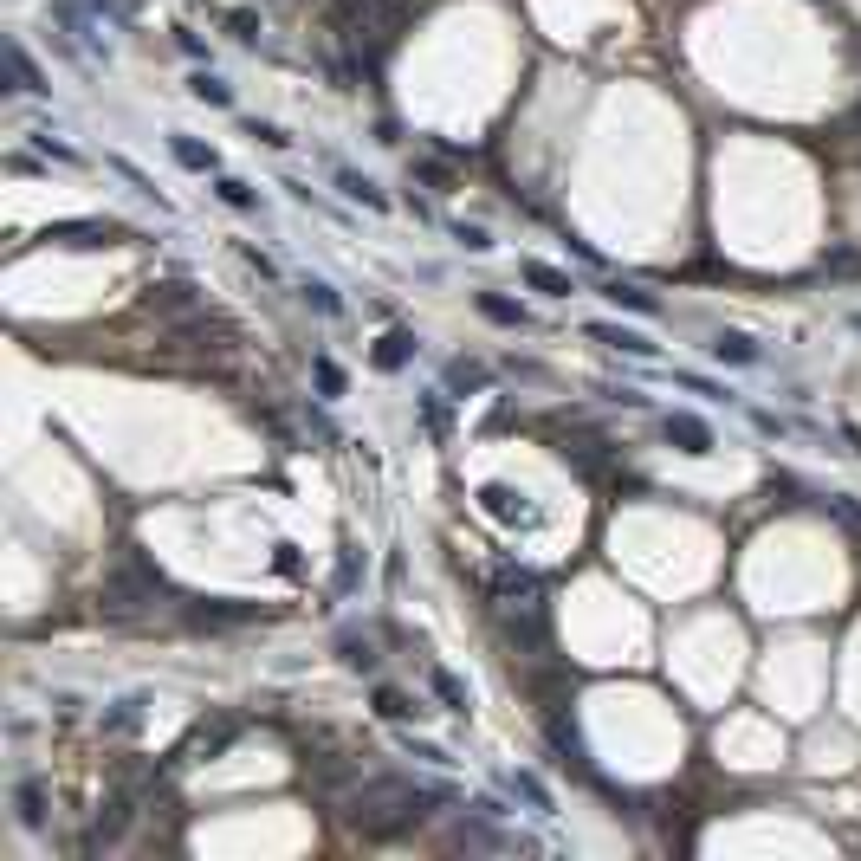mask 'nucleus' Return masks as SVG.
I'll return each instance as SVG.
<instances>
[{
  "label": "nucleus",
  "instance_id": "1",
  "mask_svg": "<svg viewBox=\"0 0 861 861\" xmlns=\"http://www.w3.org/2000/svg\"><path fill=\"white\" fill-rule=\"evenodd\" d=\"M441 797L447 790H421V784H408V777H357L350 797H344V823L369 842H389V836H402L408 823H421Z\"/></svg>",
  "mask_w": 861,
  "mask_h": 861
},
{
  "label": "nucleus",
  "instance_id": "2",
  "mask_svg": "<svg viewBox=\"0 0 861 861\" xmlns=\"http://www.w3.org/2000/svg\"><path fill=\"white\" fill-rule=\"evenodd\" d=\"M156 590H162V570L149 557L123 551L117 570L104 577V609H143V603H156Z\"/></svg>",
  "mask_w": 861,
  "mask_h": 861
},
{
  "label": "nucleus",
  "instance_id": "3",
  "mask_svg": "<svg viewBox=\"0 0 861 861\" xmlns=\"http://www.w3.org/2000/svg\"><path fill=\"white\" fill-rule=\"evenodd\" d=\"M130 823H136V790L117 784L111 803L98 810V823H91V836H85V855H98V849H111V842H123V829H130Z\"/></svg>",
  "mask_w": 861,
  "mask_h": 861
},
{
  "label": "nucleus",
  "instance_id": "4",
  "mask_svg": "<svg viewBox=\"0 0 861 861\" xmlns=\"http://www.w3.org/2000/svg\"><path fill=\"white\" fill-rule=\"evenodd\" d=\"M46 240H59V246H117V240H130V227L123 221H52Z\"/></svg>",
  "mask_w": 861,
  "mask_h": 861
},
{
  "label": "nucleus",
  "instance_id": "5",
  "mask_svg": "<svg viewBox=\"0 0 861 861\" xmlns=\"http://www.w3.org/2000/svg\"><path fill=\"white\" fill-rule=\"evenodd\" d=\"M234 732H240L234 719H214V726L201 719V726H188V738H182V745L169 751V771H175V764H188L195 751H227V745H234Z\"/></svg>",
  "mask_w": 861,
  "mask_h": 861
},
{
  "label": "nucleus",
  "instance_id": "6",
  "mask_svg": "<svg viewBox=\"0 0 861 861\" xmlns=\"http://www.w3.org/2000/svg\"><path fill=\"white\" fill-rule=\"evenodd\" d=\"M661 434L680 447V454H713V428H706L700 415H687V408H680V415H667V421H661Z\"/></svg>",
  "mask_w": 861,
  "mask_h": 861
},
{
  "label": "nucleus",
  "instance_id": "7",
  "mask_svg": "<svg viewBox=\"0 0 861 861\" xmlns=\"http://www.w3.org/2000/svg\"><path fill=\"white\" fill-rule=\"evenodd\" d=\"M259 609H246V603H188V622L195 628H240V622H253Z\"/></svg>",
  "mask_w": 861,
  "mask_h": 861
},
{
  "label": "nucleus",
  "instance_id": "8",
  "mask_svg": "<svg viewBox=\"0 0 861 861\" xmlns=\"http://www.w3.org/2000/svg\"><path fill=\"white\" fill-rule=\"evenodd\" d=\"M480 505H486L492 518H499V525H525V531L538 525V512H531V505H512V492H505V486H486V492H480Z\"/></svg>",
  "mask_w": 861,
  "mask_h": 861
},
{
  "label": "nucleus",
  "instance_id": "9",
  "mask_svg": "<svg viewBox=\"0 0 861 861\" xmlns=\"http://www.w3.org/2000/svg\"><path fill=\"white\" fill-rule=\"evenodd\" d=\"M13 803H20L26 829H46V784H39V777H20V784H13Z\"/></svg>",
  "mask_w": 861,
  "mask_h": 861
},
{
  "label": "nucleus",
  "instance_id": "10",
  "mask_svg": "<svg viewBox=\"0 0 861 861\" xmlns=\"http://www.w3.org/2000/svg\"><path fill=\"white\" fill-rule=\"evenodd\" d=\"M590 337L609 344V350H628V357H654V344L641 331H628V324H590Z\"/></svg>",
  "mask_w": 861,
  "mask_h": 861
},
{
  "label": "nucleus",
  "instance_id": "11",
  "mask_svg": "<svg viewBox=\"0 0 861 861\" xmlns=\"http://www.w3.org/2000/svg\"><path fill=\"white\" fill-rule=\"evenodd\" d=\"M149 311H162V318H182V311H195V285H182V279L156 285V292H149Z\"/></svg>",
  "mask_w": 861,
  "mask_h": 861
},
{
  "label": "nucleus",
  "instance_id": "12",
  "mask_svg": "<svg viewBox=\"0 0 861 861\" xmlns=\"http://www.w3.org/2000/svg\"><path fill=\"white\" fill-rule=\"evenodd\" d=\"M525 285H538L544 298H570V292H577V285H570V272L544 266V259H525Z\"/></svg>",
  "mask_w": 861,
  "mask_h": 861
},
{
  "label": "nucleus",
  "instance_id": "13",
  "mask_svg": "<svg viewBox=\"0 0 861 861\" xmlns=\"http://www.w3.org/2000/svg\"><path fill=\"white\" fill-rule=\"evenodd\" d=\"M175 162H182V169H195V175H221V156H214V149H201L195 136H175Z\"/></svg>",
  "mask_w": 861,
  "mask_h": 861
},
{
  "label": "nucleus",
  "instance_id": "14",
  "mask_svg": "<svg viewBox=\"0 0 861 861\" xmlns=\"http://www.w3.org/2000/svg\"><path fill=\"white\" fill-rule=\"evenodd\" d=\"M337 188H344L350 201H363V208H376V214L389 208V195H382V188L369 182V175H357V169H337Z\"/></svg>",
  "mask_w": 861,
  "mask_h": 861
},
{
  "label": "nucleus",
  "instance_id": "15",
  "mask_svg": "<svg viewBox=\"0 0 861 861\" xmlns=\"http://www.w3.org/2000/svg\"><path fill=\"white\" fill-rule=\"evenodd\" d=\"M408 357H415V331H389L376 344V369H402Z\"/></svg>",
  "mask_w": 861,
  "mask_h": 861
},
{
  "label": "nucleus",
  "instance_id": "16",
  "mask_svg": "<svg viewBox=\"0 0 861 861\" xmlns=\"http://www.w3.org/2000/svg\"><path fill=\"white\" fill-rule=\"evenodd\" d=\"M505 784H512V790H518V797H525V803H531V810H538V816H557V803H551V790H544V784H538V777H531V771H512V777H505Z\"/></svg>",
  "mask_w": 861,
  "mask_h": 861
},
{
  "label": "nucleus",
  "instance_id": "17",
  "mask_svg": "<svg viewBox=\"0 0 861 861\" xmlns=\"http://www.w3.org/2000/svg\"><path fill=\"white\" fill-rule=\"evenodd\" d=\"M188 91H195L201 104H221V111H227V104H234V85H227L221 72H195V78H188Z\"/></svg>",
  "mask_w": 861,
  "mask_h": 861
},
{
  "label": "nucleus",
  "instance_id": "18",
  "mask_svg": "<svg viewBox=\"0 0 861 861\" xmlns=\"http://www.w3.org/2000/svg\"><path fill=\"white\" fill-rule=\"evenodd\" d=\"M337 654H344V667H357V674L376 667V641H369V635H344V641H337Z\"/></svg>",
  "mask_w": 861,
  "mask_h": 861
},
{
  "label": "nucleus",
  "instance_id": "19",
  "mask_svg": "<svg viewBox=\"0 0 861 861\" xmlns=\"http://www.w3.org/2000/svg\"><path fill=\"white\" fill-rule=\"evenodd\" d=\"M214 195H221L227 208H240V214H253V208H259V195L240 182V175H221V182H214Z\"/></svg>",
  "mask_w": 861,
  "mask_h": 861
},
{
  "label": "nucleus",
  "instance_id": "20",
  "mask_svg": "<svg viewBox=\"0 0 861 861\" xmlns=\"http://www.w3.org/2000/svg\"><path fill=\"white\" fill-rule=\"evenodd\" d=\"M713 357H719V363H758V344H751V337H738V331H726V337L713 344Z\"/></svg>",
  "mask_w": 861,
  "mask_h": 861
},
{
  "label": "nucleus",
  "instance_id": "21",
  "mask_svg": "<svg viewBox=\"0 0 861 861\" xmlns=\"http://www.w3.org/2000/svg\"><path fill=\"white\" fill-rule=\"evenodd\" d=\"M434 693H441V700H447V713H467V687H460V680L454 674H447V667H434Z\"/></svg>",
  "mask_w": 861,
  "mask_h": 861
},
{
  "label": "nucleus",
  "instance_id": "22",
  "mask_svg": "<svg viewBox=\"0 0 861 861\" xmlns=\"http://www.w3.org/2000/svg\"><path fill=\"white\" fill-rule=\"evenodd\" d=\"M311 376H318V395H324V402H337V395H344V369H337L331 357L311 363Z\"/></svg>",
  "mask_w": 861,
  "mask_h": 861
},
{
  "label": "nucleus",
  "instance_id": "23",
  "mask_svg": "<svg viewBox=\"0 0 861 861\" xmlns=\"http://www.w3.org/2000/svg\"><path fill=\"white\" fill-rule=\"evenodd\" d=\"M7 65H13V91H46V85H39V72H33V59H26L20 46H7Z\"/></svg>",
  "mask_w": 861,
  "mask_h": 861
},
{
  "label": "nucleus",
  "instance_id": "24",
  "mask_svg": "<svg viewBox=\"0 0 861 861\" xmlns=\"http://www.w3.org/2000/svg\"><path fill=\"white\" fill-rule=\"evenodd\" d=\"M305 305H318L324 318H337V311H344V298H337V292H331L324 279H305Z\"/></svg>",
  "mask_w": 861,
  "mask_h": 861
},
{
  "label": "nucleus",
  "instance_id": "25",
  "mask_svg": "<svg viewBox=\"0 0 861 861\" xmlns=\"http://www.w3.org/2000/svg\"><path fill=\"white\" fill-rule=\"evenodd\" d=\"M376 713H382V719H415V706H408V693L376 687Z\"/></svg>",
  "mask_w": 861,
  "mask_h": 861
},
{
  "label": "nucleus",
  "instance_id": "26",
  "mask_svg": "<svg viewBox=\"0 0 861 861\" xmlns=\"http://www.w3.org/2000/svg\"><path fill=\"white\" fill-rule=\"evenodd\" d=\"M609 298H615V305H628V311H641V318L654 311V292H641V285H609Z\"/></svg>",
  "mask_w": 861,
  "mask_h": 861
},
{
  "label": "nucleus",
  "instance_id": "27",
  "mask_svg": "<svg viewBox=\"0 0 861 861\" xmlns=\"http://www.w3.org/2000/svg\"><path fill=\"white\" fill-rule=\"evenodd\" d=\"M480 311H486L492 324H512V331H518V324H525V311H518L512 298H480Z\"/></svg>",
  "mask_w": 861,
  "mask_h": 861
},
{
  "label": "nucleus",
  "instance_id": "28",
  "mask_svg": "<svg viewBox=\"0 0 861 861\" xmlns=\"http://www.w3.org/2000/svg\"><path fill=\"white\" fill-rule=\"evenodd\" d=\"M454 240L467 246V253H492V234H486V227H473V221H454Z\"/></svg>",
  "mask_w": 861,
  "mask_h": 861
},
{
  "label": "nucleus",
  "instance_id": "29",
  "mask_svg": "<svg viewBox=\"0 0 861 861\" xmlns=\"http://www.w3.org/2000/svg\"><path fill=\"white\" fill-rule=\"evenodd\" d=\"M246 136H253V143H266V149H292V136H285L279 123H259V117L246 123Z\"/></svg>",
  "mask_w": 861,
  "mask_h": 861
},
{
  "label": "nucleus",
  "instance_id": "30",
  "mask_svg": "<svg viewBox=\"0 0 861 861\" xmlns=\"http://www.w3.org/2000/svg\"><path fill=\"white\" fill-rule=\"evenodd\" d=\"M136 719H143V700H136V693H130V700H123L117 713H111V732H130Z\"/></svg>",
  "mask_w": 861,
  "mask_h": 861
},
{
  "label": "nucleus",
  "instance_id": "31",
  "mask_svg": "<svg viewBox=\"0 0 861 861\" xmlns=\"http://www.w3.org/2000/svg\"><path fill=\"white\" fill-rule=\"evenodd\" d=\"M447 382H454V389H480V369H473V363H447Z\"/></svg>",
  "mask_w": 861,
  "mask_h": 861
},
{
  "label": "nucleus",
  "instance_id": "32",
  "mask_svg": "<svg viewBox=\"0 0 861 861\" xmlns=\"http://www.w3.org/2000/svg\"><path fill=\"white\" fill-rule=\"evenodd\" d=\"M39 149H46V156H59V162H78V149H65V143H52V136H33Z\"/></svg>",
  "mask_w": 861,
  "mask_h": 861
}]
</instances>
